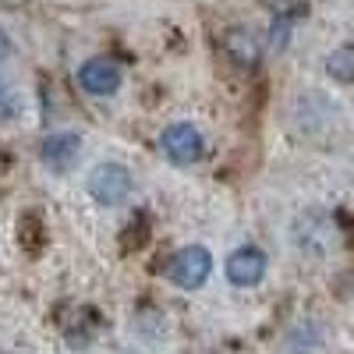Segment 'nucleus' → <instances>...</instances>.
<instances>
[{
  "mask_svg": "<svg viewBox=\"0 0 354 354\" xmlns=\"http://www.w3.org/2000/svg\"><path fill=\"white\" fill-rule=\"evenodd\" d=\"M131 174L128 167L121 163H100L88 170V195H93L96 202L103 205H117V202H124L131 195Z\"/></svg>",
  "mask_w": 354,
  "mask_h": 354,
  "instance_id": "1",
  "label": "nucleus"
},
{
  "mask_svg": "<svg viewBox=\"0 0 354 354\" xmlns=\"http://www.w3.org/2000/svg\"><path fill=\"white\" fill-rule=\"evenodd\" d=\"M209 270H213V255L205 252V248H198V245L181 248V252L170 259V266H167L170 280H174L177 287H185V290L202 287L205 280H209Z\"/></svg>",
  "mask_w": 354,
  "mask_h": 354,
  "instance_id": "2",
  "label": "nucleus"
},
{
  "mask_svg": "<svg viewBox=\"0 0 354 354\" xmlns=\"http://www.w3.org/2000/svg\"><path fill=\"white\" fill-rule=\"evenodd\" d=\"M160 145H163L167 160H174V163H195L202 156V135L192 124H170L163 131Z\"/></svg>",
  "mask_w": 354,
  "mask_h": 354,
  "instance_id": "3",
  "label": "nucleus"
},
{
  "mask_svg": "<svg viewBox=\"0 0 354 354\" xmlns=\"http://www.w3.org/2000/svg\"><path fill=\"white\" fill-rule=\"evenodd\" d=\"M78 85L93 96H110L121 85V68L113 61H106V57H93V61H85L78 68Z\"/></svg>",
  "mask_w": 354,
  "mask_h": 354,
  "instance_id": "4",
  "label": "nucleus"
},
{
  "mask_svg": "<svg viewBox=\"0 0 354 354\" xmlns=\"http://www.w3.org/2000/svg\"><path fill=\"white\" fill-rule=\"evenodd\" d=\"M266 277V255L252 245L238 248L230 259H227V280L238 283V287H255L259 280Z\"/></svg>",
  "mask_w": 354,
  "mask_h": 354,
  "instance_id": "5",
  "label": "nucleus"
},
{
  "mask_svg": "<svg viewBox=\"0 0 354 354\" xmlns=\"http://www.w3.org/2000/svg\"><path fill=\"white\" fill-rule=\"evenodd\" d=\"M78 149H82V138L75 135V131H57V135H50L46 142H43V163L53 170V174H64V170H71V163L78 160Z\"/></svg>",
  "mask_w": 354,
  "mask_h": 354,
  "instance_id": "6",
  "label": "nucleus"
},
{
  "mask_svg": "<svg viewBox=\"0 0 354 354\" xmlns=\"http://www.w3.org/2000/svg\"><path fill=\"white\" fill-rule=\"evenodd\" d=\"M227 53H230L238 64L252 68V64L259 61V39L248 32V28H234V32L227 36Z\"/></svg>",
  "mask_w": 354,
  "mask_h": 354,
  "instance_id": "7",
  "label": "nucleus"
},
{
  "mask_svg": "<svg viewBox=\"0 0 354 354\" xmlns=\"http://www.w3.org/2000/svg\"><path fill=\"white\" fill-rule=\"evenodd\" d=\"M326 71L340 82H354V46H340L337 53H330Z\"/></svg>",
  "mask_w": 354,
  "mask_h": 354,
  "instance_id": "8",
  "label": "nucleus"
},
{
  "mask_svg": "<svg viewBox=\"0 0 354 354\" xmlns=\"http://www.w3.org/2000/svg\"><path fill=\"white\" fill-rule=\"evenodd\" d=\"M15 110H18L15 106V96L8 93L4 85H0V121H4V117H15Z\"/></svg>",
  "mask_w": 354,
  "mask_h": 354,
  "instance_id": "9",
  "label": "nucleus"
},
{
  "mask_svg": "<svg viewBox=\"0 0 354 354\" xmlns=\"http://www.w3.org/2000/svg\"><path fill=\"white\" fill-rule=\"evenodd\" d=\"M8 50H11V46H8V36H4V32H0V57H4Z\"/></svg>",
  "mask_w": 354,
  "mask_h": 354,
  "instance_id": "10",
  "label": "nucleus"
}]
</instances>
